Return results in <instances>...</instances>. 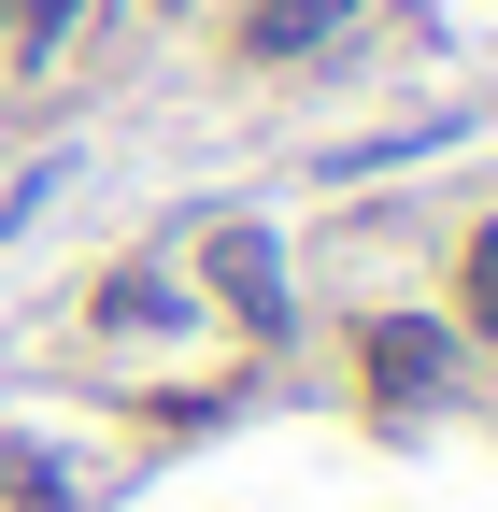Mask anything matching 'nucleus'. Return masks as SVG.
I'll use <instances>...</instances> for the list:
<instances>
[{"mask_svg": "<svg viewBox=\"0 0 498 512\" xmlns=\"http://www.w3.org/2000/svg\"><path fill=\"white\" fill-rule=\"evenodd\" d=\"M200 271H214V299L242 313V328H285V256H271V228H214Z\"/></svg>", "mask_w": 498, "mask_h": 512, "instance_id": "1", "label": "nucleus"}, {"mask_svg": "<svg viewBox=\"0 0 498 512\" xmlns=\"http://www.w3.org/2000/svg\"><path fill=\"white\" fill-rule=\"evenodd\" d=\"M342 29H356V0H257V15H242L257 57H314V43H342Z\"/></svg>", "mask_w": 498, "mask_h": 512, "instance_id": "2", "label": "nucleus"}, {"mask_svg": "<svg viewBox=\"0 0 498 512\" xmlns=\"http://www.w3.org/2000/svg\"><path fill=\"white\" fill-rule=\"evenodd\" d=\"M370 370H385V399H427V384L456 370V342L442 328H370Z\"/></svg>", "mask_w": 498, "mask_h": 512, "instance_id": "3", "label": "nucleus"}, {"mask_svg": "<svg viewBox=\"0 0 498 512\" xmlns=\"http://www.w3.org/2000/svg\"><path fill=\"white\" fill-rule=\"evenodd\" d=\"M72 15H86V0H15V43H29V57H57V43H72Z\"/></svg>", "mask_w": 498, "mask_h": 512, "instance_id": "4", "label": "nucleus"}, {"mask_svg": "<svg viewBox=\"0 0 498 512\" xmlns=\"http://www.w3.org/2000/svg\"><path fill=\"white\" fill-rule=\"evenodd\" d=\"M470 328H484V342H498V228H484V242H470Z\"/></svg>", "mask_w": 498, "mask_h": 512, "instance_id": "5", "label": "nucleus"}, {"mask_svg": "<svg viewBox=\"0 0 498 512\" xmlns=\"http://www.w3.org/2000/svg\"><path fill=\"white\" fill-rule=\"evenodd\" d=\"M0 29H15V0H0Z\"/></svg>", "mask_w": 498, "mask_h": 512, "instance_id": "6", "label": "nucleus"}]
</instances>
